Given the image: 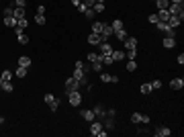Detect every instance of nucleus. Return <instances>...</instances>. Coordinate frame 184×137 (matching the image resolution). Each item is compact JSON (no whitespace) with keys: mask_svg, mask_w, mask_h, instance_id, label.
<instances>
[{"mask_svg":"<svg viewBox=\"0 0 184 137\" xmlns=\"http://www.w3.org/2000/svg\"><path fill=\"white\" fill-rule=\"evenodd\" d=\"M155 25H158V29H160L162 33H164V37H172V39H174V37H176L174 29H172V27H170L168 23H162V21H158V23H155Z\"/></svg>","mask_w":184,"mask_h":137,"instance_id":"1","label":"nucleus"},{"mask_svg":"<svg viewBox=\"0 0 184 137\" xmlns=\"http://www.w3.org/2000/svg\"><path fill=\"white\" fill-rule=\"evenodd\" d=\"M68 94V100L72 107H78V104L82 103V94H80V90H72V92H66Z\"/></svg>","mask_w":184,"mask_h":137,"instance_id":"2","label":"nucleus"},{"mask_svg":"<svg viewBox=\"0 0 184 137\" xmlns=\"http://www.w3.org/2000/svg\"><path fill=\"white\" fill-rule=\"evenodd\" d=\"M90 135H94V137H107V131H102V125H100V123H94V121H92Z\"/></svg>","mask_w":184,"mask_h":137,"instance_id":"3","label":"nucleus"},{"mask_svg":"<svg viewBox=\"0 0 184 137\" xmlns=\"http://www.w3.org/2000/svg\"><path fill=\"white\" fill-rule=\"evenodd\" d=\"M63 90H66V92H72V90H80V82H78V80L72 76V78L66 80V88H63Z\"/></svg>","mask_w":184,"mask_h":137,"instance_id":"4","label":"nucleus"},{"mask_svg":"<svg viewBox=\"0 0 184 137\" xmlns=\"http://www.w3.org/2000/svg\"><path fill=\"white\" fill-rule=\"evenodd\" d=\"M45 103L49 104V108H51L53 113H55V111L59 108V100H58V98L53 96V94H45Z\"/></svg>","mask_w":184,"mask_h":137,"instance_id":"5","label":"nucleus"},{"mask_svg":"<svg viewBox=\"0 0 184 137\" xmlns=\"http://www.w3.org/2000/svg\"><path fill=\"white\" fill-rule=\"evenodd\" d=\"M113 35H115V33H113V27H111V25H102L100 39H102V41H108V39L113 37Z\"/></svg>","mask_w":184,"mask_h":137,"instance_id":"6","label":"nucleus"},{"mask_svg":"<svg viewBox=\"0 0 184 137\" xmlns=\"http://www.w3.org/2000/svg\"><path fill=\"white\" fill-rule=\"evenodd\" d=\"M74 78H76L78 82H80V86L88 82V78H86V72H84L82 68H76V70H74Z\"/></svg>","mask_w":184,"mask_h":137,"instance_id":"7","label":"nucleus"},{"mask_svg":"<svg viewBox=\"0 0 184 137\" xmlns=\"http://www.w3.org/2000/svg\"><path fill=\"white\" fill-rule=\"evenodd\" d=\"M131 123H150V117L147 115H141V113H133L131 115Z\"/></svg>","mask_w":184,"mask_h":137,"instance_id":"8","label":"nucleus"},{"mask_svg":"<svg viewBox=\"0 0 184 137\" xmlns=\"http://www.w3.org/2000/svg\"><path fill=\"white\" fill-rule=\"evenodd\" d=\"M98 49H100V55H111L113 53V45L108 43V41H102V43L98 45Z\"/></svg>","mask_w":184,"mask_h":137,"instance_id":"9","label":"nucleus"},{"mask_svg":"<svg viewBox=\"0 0 184 137\" xmlns=\"http://www.w3.org/2000/svg\"><path fill=\"white\" fill-rule=\"evenodd\" d=\"M170 12V15H184V10H182V4H174V2H170V6L166 8Z\"/></svg>","mask_w":184,"mask_h":137,"instance_id":"10","label":"nucleus"},{"mask_svg":"<svg viewBox=\"0 0 184 137\" xmlns=\"http://www.w3.org/2000/svg\"><path fill=\"white\" fill-rule=\"evenodd\" d=\"M15 33H16V41H19L21 45H27V43H29V37L25 35V31H23V29H19V27H16Z\"/></svg>","mask_w":184,"mask_h":137,"instance_id":"11","label":"nucleus"},{"mask_svg":"<svg viewBox=\"0 0 184 137\" xmlns=\"http://www.w3.org/2000/svg\"><path fill=\"white\" fill-rule=\"evenodd\" d=\"M92 113H94V117H98V119L107 117V111H104V107H100V104H96V107L92 108Z\"/></svg>","mask_w":184,"mask_h":137,"instance_id":"12","label":"nucleus"},{"mask_svg":"<svg viewBox=\"0 0 184 137\" xmlns=\"http://www.w3.org/2000/svg\"><path fill=\"white\" fill-rule=\"evenodd\" d=\"M182 86H184V80L182 78H174L172 82H170V88H172V90H182Z\"/></svg>","mask_w":184,"mask_h":137,"instance_id":"13","label":"nucleus"},{"mask_svg":"<svg viewBox=\"0 0 184 137\" xmlns=\"http://www.w3.org/2000/svg\"><path fill=\"white\" fill-rule=\"evenodd\" d=\"M111 57L115 59V62H121V59H125V51H123V49H113Z\"/></svg>","mask_w":184,"mask_h":137,"instance_id":"14","label":"nucleus"},{"mask_svg":"<svg viewBox=\"0 0 184 137\" xmlns=\"http://www.w3.org/2000/svg\"><path fill=\"white\" fill-rule=\"evenodd\" d=\"M88 43H90V45H100V43H102L100 35H98V33H92V35H88Z\"/></svg>","mask_w":184,"mask_h":137,"instance_id":"15","label":"nucleus"},{"mask_svg":"<svg viewBox=\"0 0 184 137\" xmlns=\"http://www.w3.org/2000/svg\"><path fill=\"white\" fill-rule=\"evenodd\" d=\"M137 47V39L135 37H127L125 39V49H135Z\"/></svg>","mask_w":184,"mask_h":137,"instance_id":"16","label":"nucleus"},{"mask_svg":"<svg viewBox=\"0 0 184 137\" xmlns=\"http://www.w3.org/2000/svg\"><path fill=\"white\" fill-rule=\"evenodd\" d=\"M170 12L168 10H158V21H162V23H168V19H170Z\"/></svg>","mask_w":184,"mask_h":137,"instance_id":"17","label":"nucleus"},{"mask_svg":"<svg viewBox=\"0 0 184 137\" xmlns=\"http://www.w3.org/2000/svg\"><path fill=\"white\" fill-rule=\"evenodd\" d=\"M82 117H84V121L92 123V121H94V113H92V108H86V111H82Z\"/></svg>","mask_w":184,"mask_h":137,"instance_id":"18","label":"nucleus"},{"mask_svg":"<svg viewBox=\"0 0 184 137\" xmlns=\"http://www.w3.org/2000/svg\"><path fill=\"white\" fill-rule=\"evenodd\" d=\"M170 133H172V131H170L168 127H158V129H155V135H158V137H168Z\"/></svg>","mask_w":184,"mask_h":137,"instance_id":"19","label":"nucleus"},{"mask_svg":"<svg viewBox=\"0 0 184 137\" xmlns=\"http://www.w3.org/2000/svg\"><path fill=\"white\" fill-rule=\"evenodd\" d=\"M141 94H145V96H147V94H151V92H154V88H151V84L150 82H145V84H141Z\"/></svg>","mask_w":184,"mask_h":137,"instance_id":"20","label":"nucleus"},{"mask_svg":"<svg viewBox=\"0 0 184 137\" xmlns=\"http://www.w3.org/2000/svg\"><path fill=\"white\" fill-rule=\"evenodd\" d=\"M12 16H15V19H23V16H27V15H25V8H21V6H15V10H12Z\"/></svg>","mask_w":184,"mask_h":137,"instance_id":"21","label":"nucleus"},{"mask_svg":"<svg viewBox=\"0 0 184 137\" xmlns=\"http://www.w3.org/2000/svg\"><path fill=\"white\" fill-rule=\"evenodd\" d=\"M19 66H23V68H29V66H31V57H29V55H23V57H19Z\"/></svg>","mask_w":184,"mask_h":137,"instance_id":"22","label":"nucleus"},{"mask_svg":"<svg viewBox=\"0 0 184 137\" xmlns=\"http://www.w3.org/2000/svg\"><path fill=\"white\" fill-rule=\"evenodd\" d=\"M125 68H127V72H135V70H137V62H135V59H127Z\"/></svg>","mask_w":184,"mask_h":137,"instance_id":"23","label":"nucleus"},{"mask_svg":"<svg viewBox=\"0 0 184 137\" xmlns=\"http://www.w3.org/2000/svg\"><path fill=\"white\" fill-rule=\"evenodd\" d=\"M176 45V39H172V37H164V47L166 49H172Z\"/></svg>","mask_w":184,"mask_h":137,"instance_id":"24","label":"nucleus"},{"mask_svg":"<svg viewBox=\"0 0 184 137\" xmlns=\"http://www.w3.org/2000/svg\"><path fill=\"white\" fill-rule=\"evenodd\" d=\"M155 4H158V10H166L170 6V0H155Z\"/></svg>","mask_w":184,"mask_h":137,"instance_id":"25","label":"nucleus"},{"mask_svg":"<svg viewBox=\"0 0 184 137\" xmlns=\"http://www.w3.org/2000/svg\"><path fill=\"white\" fill-rule=\"evenodd\" d=\"M27 25H29V21H27V16H23V19H16V27L19 29H27Z\"/></svg>","mask_w":184,"mask_h":137,"instance_id":"26","label":"nucleus"},{"mask_svg":"<svg viewBox=\"0 0 184 137\" xmlns=\"http://www.w3.org/2000/svg\"><path fill=\"white\" fill-rule=\"evenodd\" d=\"M111 27H113V33H115V31H121V29H123V21L115 19V21L111 23Z\"/></svg>","mask_w":184,"mask_h":137,"instance_id":"27","label":"nucleus"},{"mask_svg":"<svg viewBox=\"0 0 184 137\" xmlns=\"http://www.w3.org/2000/svg\"><path fill=\"white\" fill-rule=\"evenodd\" d=\"M115 37H117L119 41H125L129 35H127V31H125V29H121V31H115Z\"/></svg>","mask_w":184,"mask_h":137,"instance_id":"28","label":"nucleus"},{"mask_svg":"<svg viewBox=\"0 0 184 137\" xmlns=\"http://www.w3.org/2000/svg\"><path fill=\"white\" fill-rule=\"evenodd\" d=\"M100 62L104 66H113V64H115V59H113L111 55H100Z\"/></svg>","mask_w":184,"mask_h":137,"instance_id":"29","label":"nucleus"},{"mask_svg":"<svg viewBox=\"0 0 184 137\" xmlns=\"http://www.w3.org/2000/svg\"><path fill=\"white\" fill-rule=\"evenodd\" d=\"M92 10H94V12H102V10H104V2H94V4H92Z\"/></svg>","mask_w":184,"mask_h":137,"instance_id":"30","label":"nucleus"},{"mask_svg":"<svg viewBox=\"0 0 184 137\" xmlns=\"http://www.w3.org/2000/svg\"><path fill=\"white\" fill-rule=\"evenodd\" d=\"M98 55H100V53H98ZM90 68L94 70V72H98V74H100V72H102V62H100V59H96V62H94V64H92Z\"/></svg>","mask_w":184,"mask_h":137,"instance_id":"31","label":"nucleus"},{"mask_svg":"<svg viewBox=\"0 0 184 137\" xmlns=\"http://www.w3.org/2000/svg\"><path fill=\"white\" fill-rule=\"evenodd\" d=\"M4 25L6 27H16V19L15 16H4Z\"/></svg>","mask_w":184,"mask_h":137,"instance_id":"32","label":"nucleus"},{"mask_svg":"<svg viewBox=\"0 0 184 137\" xmlns=\"http://www.w3.org/2000/svg\"><path fill=\"white\" fill-rule=\"evenodd\" d=\"M125 57L127 59H135L137 57V49H127V51H125Z\"/></svg>","mask_w":184,"mask_h":137,"instance_id":"33","label":"nucleus"},{"mask_svg":"<svg viewBox=\"0 0 184 137\" xmlns=\"http://www.w3.org/2000/svg\"><path fill=\"white\" fill-rule=\"evenodd\" d=\"M100 31H102V23H98V21H96V23H92V33L100 35Z\"/></svg>","mask_w":184,"mask_h":137,"instance_id":"34","label":"nucleus"},{"mask_svg":"<svg viewBox=\"0 0 184 137\" xmlns=\"http://www.w3.org/2000/svg\"><path fill=\"white\" fill-rule=\"evenodd\" d=\"M25 76H27V68L19 66V68H16V78H25Z\"/></svg>","mask_w":184,"mask_h":137,"instance_id":"35","label":"nucleus"},{"mask_svg":"<svg viewBox=\"0 0 184 137\" xmlns=\"http://www.w3.org/2000/svg\"><path fill=\"white\" fill-rule=\"evenodd\" d=\"M2 90H4V92H12L15 88H12V84H10L8 80H4V82H2Z\"/></svg>","mask_w":184,"mask_h":137,"instance_id":"36","label":"nucleus"},{"mask_svg":"<svg viewBox=\"0 0 184 137\" xmlns=\"http://www.w3.org/2000/svg\"><path fill=\"white\" fill-rule=\"evenodd\" d=\"M100 80H102V82H113V76H111V74H102L100 72Z\"/></svg>","mask_w":184,"mask_h":137,"instance_id":"37","label":"nucleus"},{"mask_svg":"<svg viewBox=\"0 0 184 137\" xmlns=\"http://www.w3.org/2000/svg\"><path fill=\"white\" fill-rule=\"evenodd\" d=\"M96 59H100V55H98V53H88V62H90V64H94Z\"/></svg>","mask_w":184,"mask_h":137,"instance_id":"38","label":"nucleus"},{"mask_svg":"<svg viewBox=\"0 0 184 137\" xmlns=\"http://www.w3.org/2000/svg\"><path fill=\"white\" fill-rule=\"evenodd\" d=\"M0 78H2V80H10V78H12V72H10V70H4Z\"/></svg>","mask_w":184,"mask_h":137,"instance_id":"39","label":"nucleus"},{"mask_svg":"<svg viewBox=\"0 0 184 137\" xmlns=\"http://www.w3.org/2000/svg\"><path fill=\"white\" fill-rule=\"evenodd\" d=\"M35 23L37 25H45V15H37L35 16Z\"/></svg>","mask_w":184,"mask_h":137,"instance_id":"40","label":"nucleus"},{"mask_svg":"<svg viewBox=\"0 0 184 137\" xmlns=\"http://www.w3.org/2000/svg\"><path fill=\"white\" fill-rule=\"evenodd\" d=\"M94 15H96V12H94L92 8H86V12H84V16H86V19H94Z\"/></svg>","mask_w":184,"mask_h":137,"instance_id":"41","label":"nucleus"},{"mask_svg":"<svg viewBox=\"0 0 184 137\" xmlns=\"http://www.w3.org/2000/svg\"><path fill=\"white\" fill-rule=\"evenodd\" d=\"M150 84H151V88H154V90L162 88V82H160V80H154V82H150Z\"/></svg>","mask_w":184,"mask_h":137,"instance_id":"42","label":"nucleus"},{"mask_svg":"<svg viewBox=\"0 0 184 137\" xmlns=\"http://www.w3.org/2000/svg\"><path fill=\"white\" fill-rule=\"evenodd\" d=\"M12 10H15V6H6L4 8V16H12Z\"/></svg>","mask_w":184,"mask_h":137,"instance_id":"43","label":"nucleus"},{"mask_svg":"<svg viewBox=\"0 0 184 137\" xmlns=\"http://www.w3.org/2000/svg\"><path fill=\"white\" fill-rule=\"evenodd\" d=\"M15 6H21V8H25V6H27V0H15Z\"/></svg>","mask_w":184,"mask_h":137,"instance_id":"44","label":"nucleus"},{"mask_svg":"<svg viewBox=\"0 0 184 137\" xmlns=\"http://www.w3.org/2000/svg\"><path fill=\"white\" fill-rule=\"evenodd\" d=\"M147 21H150V23H158V15H150V16H147Z\"/></svg>","mask_w":184,"mask_h":137,"instance_id":"45","label":"nucleus"},{"mask_svg":"<svg viewBox=\"0 0 184 137\" xmlns=\"http://www.w3.org/2000/svg\"><path fill=\"white\" fill-rule=\"evenodd\" d=\"M37 15H45V6H43V4H41V6L37 8Z\"/></svg>","mask_w":184,"mask_h":137,"instance_id":"46","label":"nucleus"},{"mask_svg":"<svg viewBox=\"0 0 184 137\" xmlns=\"http://www.w3.org/2000/svg\"><path fill=\"white\" fill-rule=\"evenodd\" d=\"M176 62H178V64H180V66H182V64H184V55H182V53H180V55H178V59H176Z\"/></svg>","mask_w":184,"mask_h":137,"instance_id":"47","label":"nucleus"},{"mask_svg":"<svg viewBox=\"0 0 184 137\" xmlns=\"http://www.w3.org/2000/svg\"><path fill=\"white\" fill-rule=\"evenodd\" d=\"M170 2H174V4H182L184 0H170Z\"/></svg>","mask_w":184,"mask_h":137,"instance_id":"48","label":"nucleus"},{"mask_svg":"<svg viewBox=\"0 0 184 137\" xmlns=\"http://www.w3.org/2000/svg\"><path fill=\"white\" fill-rule=\"evenodd\" d=\"M72 4H74V6H78V4H80V0H72Z\"/></svg>","mask_w":184,"mask_h":137,"instance_id":"49","label":"nucleus"},{"mask_svg":"<svg viewBox=\"0 0 184 137\" xmlns=\"http://www.w3.org/2000/svg\"><path fill=\"white\" fill-rule=\"evenodd\" d=\"M2 82H4V80H2V78H0V88H2Z\"/></svg>","mask_w":184,"mask_h":137,"instance_id":"50","label":"nucleus"},{"mask_svg":"<svg viewBox=\"0 0 184 137\" xmlns=\"http://www.w3.org/2000/svg\"><path fill=\"white\" fill-rule=\"evenodd\" d=\"M2 121H4V119H2V117H0V123H2Z\"/></svg>","mask_w":184,"mask_h":137,"instance_id":"51","label":"nucleus"},{"mask_svg":"<svg viewBox=\"0 0 184 137\" xmlns=\"http://www.w3.org/2000/svg\"><path fill=\"white\" fill-rule=\"evenodd\" d=\"M94 2H96V0H94Z\"/></svg>","mask_w":184,"mask_h":137,"instance_id":"52","label":"nucleus"}]
</instances>
